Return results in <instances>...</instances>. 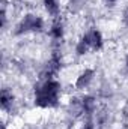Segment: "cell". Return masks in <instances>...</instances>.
I'll return each instance as SVG.
<instances>
[{
    "label": "cell",
    "instance_id": "cell-10",
    "mask_svg": "<svg viewBox=\"0 0 128 129\" xmlns=\"http://www.w3.org/2000/svg\"><path fill=\"white\" fill-rule=\"evenodd\" d=\"M83 129H94V126H92L91 123H88V125H86V126H84Z\"/></svg>",
    "mask_w": 128,
    "mask_h": 129
},
{
    "label": "cell",
    "instance_id": "cell-9",
    "mask_svg": "<svg viewBox=\"0 0 128 129\" xmlns=\"http://www.w3.org/2000/svg\"><path fill=\"white\" fill-rule=\"evenodd\" d=\"M122 20H124V23H125V24L128 26V8L125 9V11H124V15H122Z\"/></svg>",
    "mask_w": 128,
    "mask_h": 129
},
{
    "label": "cell",
    "instance_id": "cell-1",
    "mask_svg": "<svg viewBox=\"0 0 128 129\" xmlns=\"http://www.w3.org/2000/svg\"><path fill=\"white\" fill-rule=\"evenodd\" d=\"M60 96V84L54 80H45L35 89V104L42 108L57 105Z\"/></svg>",
    "mask_w": 128,
    "mask_h": 129
},
{
    "label": "cell",
    "instance_id": "cell-11",
    "mask_svg": "<svg viewBox=\"0 0 128 129\" xmlns=\"http://www.w3.org/2000/svg\"><path fill=\"white\" fill-rule=\"evenodd\" d=\"M125 64H127V68H128V54H127V57H125Z\"/></svg>",
    "mask_w": 128,
    "mask_h": 129
},
{
    "label": "cell",
    "instance_id": "cell-2",
    "mask_svg": "<svg viewBox=\"0 0 128 129\" xmlns=\"http://www.w3.org/2000/svg\"><path fill=\"white\" fill-rule=\"evenodd\" d=\"M44 26V21L36 17V15H26L21 23L18 24V33H26V32H39Z\"/></svg>",
    "mask_w": 128,
    "mask_h": 129
},
{
    "label": "cell",
    "instance_id": "cell-8",
    "mask_svg": "<svg viewBox=\"0 0 128 129\" xmlns=\"http://www.w3.org/2000/svg\"><path fill=\"white\" fill-rule=\"evenodd\" d=\"M89 50H91V48H89V45H88V44H86V41L81 38V39L77 42V47H75V51H77V54L83 56V54H86Z\"/></svg>",
    "mask_w": 128,
    "mask_h": 129
},
{
    "label": "cell",
    "instance_id": "cell-5",
    "mask_svg": "<svg viewBox=\"0 0 128 129\" xmlns=\"http://www.w3.org/2000/svg\"><path fill=\"white\" fill-rule=\"evenodd\" d=\"M50 35H51L54 39H60V38L63 36V24L60 23V20H56V21L51 24Z\"/></svg>",
    "mask_w": 128,
    "mask_h": 129
},
{
    "label": "cell",
    "instance_id": "cell-7",
    "mask_svg": "<svg viewBox=\"0 0 128 129\" xmlns=\"http://www.w3.org/2000/svg\"><path fill=\"white\" fill-rule=\"evenodd\" d=\"M12 101H14L12 95L8 90H3V93H2V107H3V110L9 108V105H12Z\"/></svg>",
    "mask_w": 128,
    "mask_h": 129
},
{
    "label": "cell",
    "instance_id": "cell-12",
    "mask_svg": "<svg viewBox=\"0 0 128 129\" xmlns=\"http://www.w3.org/2000/svg\"><path fill=\"white\" fill-rule=\"evenodd\" d=\"M109 3H115V2H118V0H107Z\"/></svg>",
    "mask_w": 128,
    "mask_h": 129
},
{
    "label": "cell",
    "instance_id": "cell-4",
    "mask_svg": "<svg viewBox=\"0 0 128 129\" xmlns=\"http://www.w3.org/2000/svg\"><path fill=\"white\" fill-rule=\"evenodd\" d=\"M94 78V71L92 69H86L84 72L80 74V77H77V81H75V87L77 89H84L89 86V83L92 81Z\"/></svg>",
    "mask_w": 128,
    "mask_h": 129
},
{
    "label": "cell",
    "instance_id": "cell-3",
    "mask_svg": "<svg viewBox=\"0 0 128 129\" xmlns=\"http://www.w3.org/2000/svg\"><path fill=\"white\" fill-rule=\"evenodd\" d=\"M83 39L86 41V44L89 45L91 50H95L96 51V50H99V48L102 47V38H101V33L98 32L96 29L89 30V32L83 36Z\"/></svg>",
    "mask_w": 128,
    "mask_h": 129
},
{
    "label": "cell",
    "instance_id": "cell-6",
    "mask_svg": "<svg viewBox=\"0 0 128 129\" xmlns=\"http://www.w3.org/2000/svg\"><path fill=\"white\" fill-rule=\"evenodd\" d=\"M44 6L47 9V12L50 15H57L59 11H60V6H59V2L57 0H44Z\"/></svg>",
    "mask_w": 128,
    "mask_h": 129
}]
</instances>
